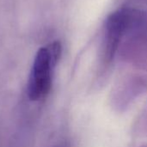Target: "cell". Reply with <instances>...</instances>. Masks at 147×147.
Segmentation results:
<instances>
[{
  "mask_svg": "<svg viewBox=\"0 0 147 147\" xmlns=\"http://www.w3.org/2000/svg\"><path fill=\"white\" fill-rule=\"evenodd\" d=\"M60 55L61 45L59 41L38 50L27 85V94L31 101H39L49 93L53 83V71Z\"/></svg>",
  "mask_w": 147,
  "mask_h": 147,
  "instance_id": "6da1fadb",
  "label": "cell"
},
{
  "mask_svg": "<svg viewBox=\"0 0 147 147\" xmlns=\"http://www.w3.org/2000/svg\"><path fill=\"white\" fill-rule=\"evenodd\" d=\"M133 11L132 9L123 8L114 11L108 16L103 40V54L107 61L114 58L122 38L127 34L131 24Z\"/></svg>",
  "mask_w": 147,
  "mask_h": 147,
  "instance_id": "7a4b0ae2",
  "label": "cell"
}]
</instances>
